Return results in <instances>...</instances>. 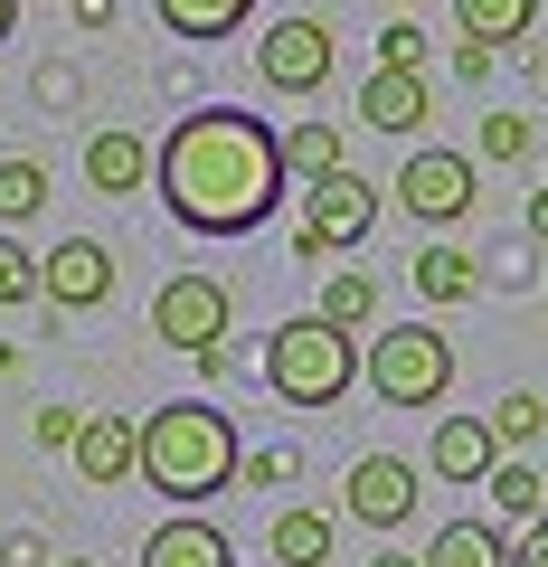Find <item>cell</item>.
<instances>
[{
    "label": "cell",
    "mask_w": 548,
    "mask_h": 567,
    "mask_svg": "<svg viewBox=\"0 0 548 567\" xmlns=\"http://www.w3.org/2000/svg\"><path fill=\"white\" fill-rule=\"evenodd\" d=\"M152 181H162L170 218L199 227V237H246V227L275 218V199H285V133L256 114H237V104H208V114H180L162 142V162H152Z\"/></svg>",
    "instance_id": "obj_1"
},
{
    "label": "cell",
    "mask_w": 548,
    "mask_h": 567,
    "mask_svg": "<svg viewBox=\"0 0 548 567\" xmlns=\"http://www.w3.org/2000/svg\"><path fill=\"white\" fill-rule=\"evenodd\" d=\"M143 483L170 492V502H208V492L237 483V425H227V406L180 398L162 416H143Z\"/></svg>",
    "instance_id": "obj_2"
},
{
    "label": "cell",
    "mask_w": 548,
    "mask_h": 567,
    "mask_svg": "<svg viewBox=\"0 0 548 567\" xmlns=\"http://www.w3.org/2000/svg\"><path fill=\"white\" fill-rule=\"evenodd\" d=\"M265 388L285 406H331L360 388V341H350L341 322H322V312H303V322H285L275 341H265Z\"/></svg>",
    "instance_id": "obj_3"
},
{
    "label": "cell",
    "mask_w": 548,
    "mask_h": 567,
    "mask_svg": "<svg viewBox=\"0 0 548 567\" xmlns=\"http://www.w3.org/2000/svg\"><path fill=\"white\" fill-rule=\"evenodd\" d=\"M360 379L379 388L387 406H435V398L454 388V350H445V331H435V322H397V331L369 341Z\"/></svg>",
    "instance_id": "obj_4"
},
{
    "label": "cell",
    "mask_w": 548,
    "mask_h": 567,
    "mask_svg": "<svg viewBox=\"0 0 548 567\" xmlns=\"http://www.w3.org/2000/svg\"><path fill=\"white\" fill-rule=\"evenodd\" d=\"M369 227H379V181H360V171H331V181H312V189H303L293 256L322 265V256H341V246H360Z\"/></svg>",
    "instance_id": "obj_5"
},
{
    "label": "cell",
    "mask_w": 548,
    "mask_h": 567,
    "mask_svg": "<svg viewBox=\"0 0 548 567\" xmlns=\"http://www.w3.org/2000/svg\"><path fill=\"white\" fill-rule=\"evenodd\" d=\"M227 284L218 275H170L162 293H152V331H162L170 350H189V360H199V350H227Z\"/></svg>",
    "instance_id": "obj_6"
},
{
    "label": "cell",
    "mask_w": 548,
    "mask_h": 567,
    "mask_svg": "<svg viewBox=\"0 0 548 567\" xmlns=\"http://www.w3.org/2000/svg\"><path fill=\"white\" fill-rule=\"evenodd\" d=\"M473 152H416V162L397 171V208L406 218H426V227H454V218H473Z\"/></svg>",
    "instance_id": "obj_7"
},
{
    "label": "cell",
    "mask_w": 548,
    "mask_h": 567,
    "mask_svg": "<svg viewBox=\"0 0 548 567\" xmlns=\"http://www.w3.org/2000/svg\"><path fill=\"white\" fill-rule=\"evenodd\" d=\"M256 66H265L275 95H312V85L331 76V29H322V20H275V29L256 39Z\"/></svg>",
    "instance_id": "obj_8"
},
{
    "label": "cell",
    "mask_w": 548,
    "mask_h": 567,
    "mask_svg": "<svg viewBox=\"0 0 548 567\" xmlns=\"http://www.w3.org/2000/svg\"><path fill=\"white\" fill-rule=\"evenodd\" d=\"M39 293L58 312H95L104 293H114V256H104L95 237H66V246H48L39 256Z\"/></svg>",
    "instance_id": "obj_9"
},
{
    "label": "cell",
    "mask_w": 548,
    "mask_h": 567,
    "mask_svg": "<svg viewBox=\"0 0 548 567\" xmlns=\"http://www.w3.org/2000/svg\"><path fill=\"white\" fill-rule=\"evenodd\" d=\"M341 502H350V520L397 529L406 511H416V464H406V454H360V464H350V483H341Z\"/></svg>",
    "instance_id": "obj_10"
},
{
    "label": "cell",
    "mask_w": 548,
    "mask_h": 567,
    "mask_svg": "<svg viewBox=\"0 0 548 567\" xmlns=\"http://www.w3.org/2000/svg\"><path fill=\"white\" fill-rule=\"evenodd\" d=\"M76 473H85L95 492L133 483V473H143V425H133V416H85V435H76Z\"/></svg>",
    "instance_id": "obj_11"
},
{
    "label": "cell",
    "mask_w": 548,
    "mask_h": 567,
    "mask_svg": "<svg viewBox=\"0 0 548 567\" xmlns=\"http://www.w3.org/2000/svg\"><path fill=\"white\" fill-rule=\"evenodd\" d=\"M360 114L379 123V133H416V123L435 114V95H426V66H369V85H360Z\"/></svg>",
    "instance_id": "obj_12"
},
{
    "label": "cell",
    "mask_w": 548,
    "mask_h": 567,
    "mask_svg": "<svg viewBox=\"0 0 548 567\" xmlns=\"http://www.w3.org/2000/svg\"><path fill=\"white\" fill-rule=\"evenodd\" d=\"M426 464L445 473V483H492V464H502V435H492V416H445L435 425Z\"/></svg>",
    "instance_id": "obj_13"
},
{
    "label": "cell",
    "mask_w": 548,
    "mask_h": 567,
    "mask_svg": "<svg viewBox=\"0 0 548 567\" xmlns=\"http://www.w3.org/2000/svg\"><path fill=\"white\" fill-rule=\"evenodd\" d=\"M152 162H162V152H152L143 133H95V142H85V181H95L104 199L143 189V181H152Z\"/></svg>",
    "instance_id": "obj_14"
},
{
    "label": "cell",
    "mask_w": 548,
    "mask_h": 567,
    "mask_svg": "<svg viewBox=\"0 0 548 567\" xmlns=\"http://www.w3.org/2000/svg\"><path fill=\"white\" fill-rule=\"evenodd\" d=\"M143 567H237V548H227V529H208V520H162L143 539Z\"/></svg>",
    "instance_id": "obj_15"
},
{
    "label": "cell",
    "mask_w": 548,
    "mask_h": 567,
    "mask_svg": "<svg viewBox=\"0 0 548 567\" xmlns=\"http://www.w3.org/2000/svg\"><path fill=\"white\" fill-rule=\"evenodd\" d=\"M426 567H510V539L483 529V520H445L426 539Z\"/></svg>",
    "instance_id": "obj_16"
},
{
    "label": "cell",
    "mask_w": 548,
    "mask_h": 567,
    "mask_svg": "<svg viewBox=\"0 0 548 567\" xmlns=\"http://www.w3.org/2000/svg\"><path fill=\"white\" fill-rule=\"evenodd\" d=\"M529 20H539V0H454V29H464V39H483V48L529 39Z\"/></svg>",
    "instance_id": "obj_17"
},
{
    "label": "cell",
    "mask_w": 548,
    "mask_h": 567,
    "mask_svg": "<svg viewBox=\"0 0 548 567\" xmlns=\"http://www.w3.org/2000/svg\"><path fill=\"white\" fill-rule=\"evenodd\" d=\"M483 492H492V511H502V520H520V529H529V520H548V483L520 464V454H502Z\"/></svg>",
    "instance_id": "obj_18"
},
{
    "label": "cell",
    "mask_w": 548,
    "mask_h": 567,
    "mask_svg": "<svg viewBox=\"0 0 548 567\" xmlns=\"http://www.w3.org/2000/svg\"><path fill=\"white\" fill-rule=\"evenodd\" d=\"M152 10H162V29H180V39H227V29H246L256 0H152Z\"/></svg>",
    "instance_id": "obj_19"
},
{
    "label": "cell",
    "mask_w": 548,
    "mask_h": 567,
    "mask_svg": "<svg viewBox=\"0 0 548 567\" xmlns=\"http://www.w3.org/2000/svg\"><path fill=\"white\" fill-rule=\"evenodd\" d=\"M473 256L464 246H426V256H416V293H426V303H473Z\"/></svg>",
    "instance_id": "obj_20"
},
{
    "label": "cell",
    "mask_w": 548,
    "mask_h": 567,
    "mask_svg": "<svg viewBox=\"0 0 548 567\" xmlns=\"http://www.w3.org/2000/svg\"><path fill=\"white\" fill-rule=\"evenodd\" d=\"M285 171H293V181H331V171H350L341 162V133H331V123H293V133H285Z\"/></svg>",
    "instance_id": "obj_21"
},
{
    "label": "cell",
    "mask_w": 548,
    "mask_h": 567,
    "mask_svg": "<svg viewBox=\"0 0 548 567\" xmlns=\"http://www.w3.org/2000/svg\"><path fill=\"white\" fill-rule=\"evenodd\" d=\"M275 558L285 567H322L331 558V511H285V520H275Z\"/></svg>",
    "instance_id": "obj_22"
},
{
    "label": "cell",
    "mask_w": 548,
    "mask_h": 567,
    "mask_svg": "<svg viewBox=\"0 0 548 567\" xmlns=\"http://www.w3.org/2000/svg\"><path fill=\"white\" fill-rule=\"evenodd\" d=\"M48 208V171L39 162H20V152H10V162H0V227H20V218H39Z\"/></svg>",
    "instance_id": "obj_23"
},
{
    "label": "cell",
    "mask_w": 548,
    "mask_h": 567,
    "mask_svg": "<svg viewBox=\"0 0 548 567\" xmlns=\"http://www.w3.org/2000/svg\"><path fill=\"white\" fill-rule=\"evenodd\" d=\"M369 312H379V284H369L360 265H341V275L322 284V322H341V331H360Z\"/></svg>",
    "instance_id": "obj_24"
},
{
    "label": "cell",
    "mask_w": 548,
    "mask_h": 567,
    "mask_svg": "<svg viewBox=\"0 0 548 567\" xmlns=\"http://www.w3.org/2000/svg\"><path fill=\"white\" fill-rule=\"evenodd\" d=\"M492 435L529 454V445H539V435H548V406L529 398V388H510V398H492Z\"/></svg>",
    "instance_id": "obj_25"
},
{
    "label": "cell",
    "mask_w": 548,
    "mask_h": 567,
    "mask_svg": "<svg viewBox=\"0 0 548 567\" xmlns=\"http://www.w3.org/2000/svg\"><path fill=\"white\" fill-rule=\"evenodd\" d=\"M529 142H539L529 114H483V162H529Z\"/></svg>",
    "instance_id": "obj_26"
},
{
    "label": "cell",
    "mask_w": 548,
    "mask_h": 567,
    "mask_svg": "<svg viewBox=\"0 0 548 567\" xmlns=\"http://www.w3.org/2000/svg\"><path fill=\"white\" fill-rule=\"evenodd\" d=\"M29 293H39V256H29L20 237H0V312L29 303Z\"/></svg>",
    "instance_id": "obj_27"
},
{
    "label": "cell",
    "mask_w": 548,
    "mask_h": 567,
    "mask_svg": "<svg viewBox=\"0 0 548 567\" xmlns=\"http://www.w3.org/2000/svg\"><path fill=\"white\" fill-rule=\"evenodd\" d=\"M379 66H426V29L406 20V10H397V20L379 29Z\"/></svg>",
    "instance_id": "obj_28"
},
{
    "label": "cell",
    "mask_w": 548,
    "mask_h": 567,
    "mask_svg": "<svg viewBox=\"0 0 548 567\" xmlns=\"http://www.w3.org/2000/svg\"><path fill=\"white\" fill-rule=\"evenodd\" d=\"M76 435H85V406H39V445L48 454H76Z\"/></svg>",
    "instance_id": "obj_29"
},
{
    "label": "cell",
    "mask_w": 548,
    "mask_h": 567,
    "mask_svg": "<svg viewBox=\"0 0 548 567\" xmlns=\"http://www.w3.org/2000/svg\"><path fill=\"white\" fill-rule=\"evenodd\" d=\"M246 483H256V492L265 483H293V454H246Z\"/></svg>",
    "instance_id": "obj_30"
},
{
    "label": "cell",
    "mask_w": 548,
    "mask_h": 567,
    "mask_svg": "<svg viewBox=\"0 0 548 567\" xmlns=\"http://www.w3.org/2000/svg\"><path fill=\"white\" fill-rule=\"evenodd\" d=\"M510 567H548V520L520 529V548H510Z\"/></svg>",
    "instance_id": "obj_31"
},
{
    "label": "cell",
    "mask_w": 548,
    "mask_h": 567,
    "mask_svg": "<svg viewBox=\"0 0 548 567\" xmlns=\"http://www.w3.org/2000/svg\"><path fill=\"white\" fill-rule=\"evenodd\" d=\"M76 10V29H114V0H66Z\"/></svg>",
    "instance_id": "obj_32"
},
{
    "label": "cell",
    "mask_w": 548,
    "mask_h": 567,
    "mask_svg": "<svg viewBox=\"0 0 548 567\" xmlns=\"http://www.w3.org/2000/svg\"><path fill=\"white\" fill-rule=\"evenodd\" d=\"M529 237L548 246V189H539V199H529Z\"/></svg>",
    "instance_id": "obj_33"
},
{
    "label": "cell",
    "mask_w": 548,
    "mask_h": 567,
    "mask_svg": "<svg viewBox=\"0 0 548 567\" xmlns=\"http://www.w3.org/2000/svg\"><path fill=\"white\" fill-rule=\"evenodd\" d=\"M369 567H426V558H406V548H379V558H369Z\"/></svg>",
    "instance_id": "obj_34"
},
{
    "label": "cell",
    "mask_w": 548,
    "mask_h": 567,
    "mask_svg": "<svg viewBox=\"0 0 548 567\" xmlns=\"http://www.w3.org/2000/svg\"><path fill=\"white\" fill-rule=\"evenodd\" d=\"M10 29H20V0H0V39H10Z\"/></svg>",
    "instance_id": "obj_35"
},
{
    "label": "cell",
    "mask_w": 548,
    "mask_h": 567,
    "mask_svg": "<svg viewBox=\"0 0 548 567\" xmlns=\"http://www.w3.org/2000/svg\"><path fill=\"white\" fill-rule=\"evenodd\" d=\"M58 567H95V558H58Z\"/></svg>",
    "instance_id": "obj_36"
},
{
    "label": "cell",
    "mask_w": 548,
    "mask_h": 567,
    "mask_svg": "<svg viewBox=\"0 0 548 567\" xmlns=\"http://www.w3.org/2000/svg\"><path fill=\"white\" fill-rule=\"evenodd\" d=\"M387 10H406V0H387Z\"/></svg>",
    "instance_id": "obj_37"
}]
</instances>
